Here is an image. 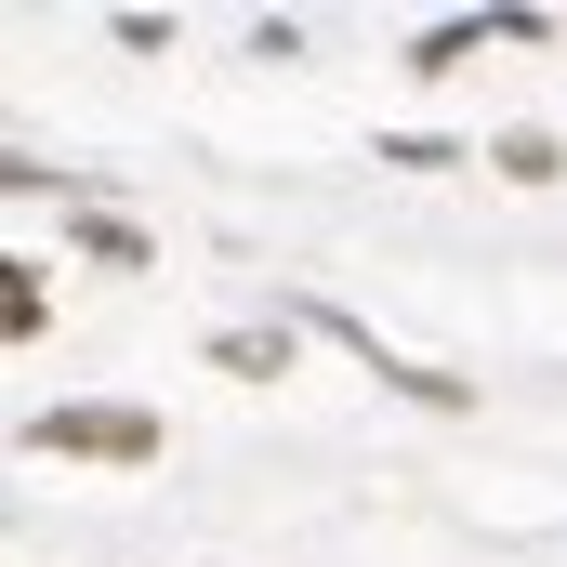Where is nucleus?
<instances>
[{"label":"nucleus","instance_id":"f257e3e1","mask_svg":"<svg viewBox=\"0 0 567 567\" xmlns=\"http://www.w3.org/2000/svg\"><path fill=\"white\" fill-rule=\"evenodd\" d=\"M40 449H66V462H158V423L145 410H53Z\"/></svg>","mask_w":567,"mask_h":567}]
</instances>
